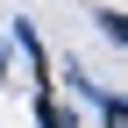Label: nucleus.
<instances>
[{
  "instance_id": "1",
  "label": "nucleus",
  "mask_w": 128,
  "mask_h": 128,
  "mask_svg": "<svg viewBox=\"0 0 128 128\" xmlns=\"http://www.w3.org/2000/svg\"><path fill=\"white\" fill-rule=\"evenodd\" d=\"M36 128H78V121H71V107H64V100H50V86L36 92Z\"/></svg>"
},
{
  "instance_id": "2",
  "label": "nucleus",
  "mask_w": 128,
  "mask_h": 128,
  "mask_svg": "<svg viewBox=\"0 0 128 128\" xmlns=\"http://www.w3.org/2000/svg\"><path fill=\"white\" fill-rule=\"evenodd\" d=\"M14 43H22V50H28V64L50 78V57H43V43H36V28H28V22H14Z\"/></svg>"
},
{
  "instance_id": "3",
  "label": "nucleus",
  "mask_w": 128,
  "mask_h": 128,
  "mask_svg": "<svg viewBox=\"0 0 128 128\" xmlns=\"http://www.w3.org/2000/svg\"><path fill=\"white\" fill-rule=\"evenodd\" d=\"M92 100H100V121L107 128H128V100H121V92H92Z\"/></svg>"
},
{
  "instance_id": "4",
  "label": "nucleus",
  "mask_w": 128,
  "mask_h": 128,
  "mask_svg": "<svg viewBox=\"0 0 128 128\" xmlns=\"http://www.w3.org/2000/svg\"><path fill=\"white\" fill-rule=\"evenodd\" d=\"M100 28H107V36H114L121 50H128V14H100Z\"/></svg>"
}]
</instances>
